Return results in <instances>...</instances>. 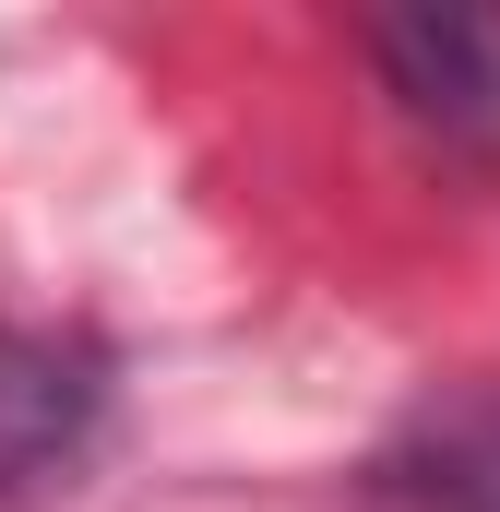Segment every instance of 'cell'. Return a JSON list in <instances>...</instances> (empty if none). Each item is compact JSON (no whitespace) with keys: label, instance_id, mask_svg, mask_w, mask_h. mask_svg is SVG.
Returning a JSON list of instances; mask_svg holds the SVG:
<instances>
[{"label":"cell","instance_id":"cell-1","mask_svg":"<svg viewBox=\"0 0 500 512\" xmlns=\"http://www.w3.org/2000/svg\"><path fill=\"white\" fill-rule=\"evenodd\" d=\"M370 60H381V96L417 120V143H441L453 167L500 179V12H477V0L381 12Z\"/></svg>","mask_w":500,"mask_h":512},{"label":"cell","instance_id":"cell-3","mask_svg":"<svg viewBox=\"0 0 500 512\" xmlns=\"http://www.w3.org/2000/svg\"><path fill=\"white\" fill-rule=\"evenodd\" d=\"M358 512H500V393L417 405L358 477Z\"/></svg>","mask_w":500,"mask_h":512},{"label":"cell","instance_id":"cell-2","mask_svg":"<svg viewBox=\"0 0 500 512\" xmlns=\"http://www.w3.org/2000/svg\"><path fill=\"white\" fill-rule=\"evenodd\" d=\"M108 429V358L48 322H0V512L72 489V465Z\"/></svg>","mask_w":500,"mask_h":512}]
</instances>
